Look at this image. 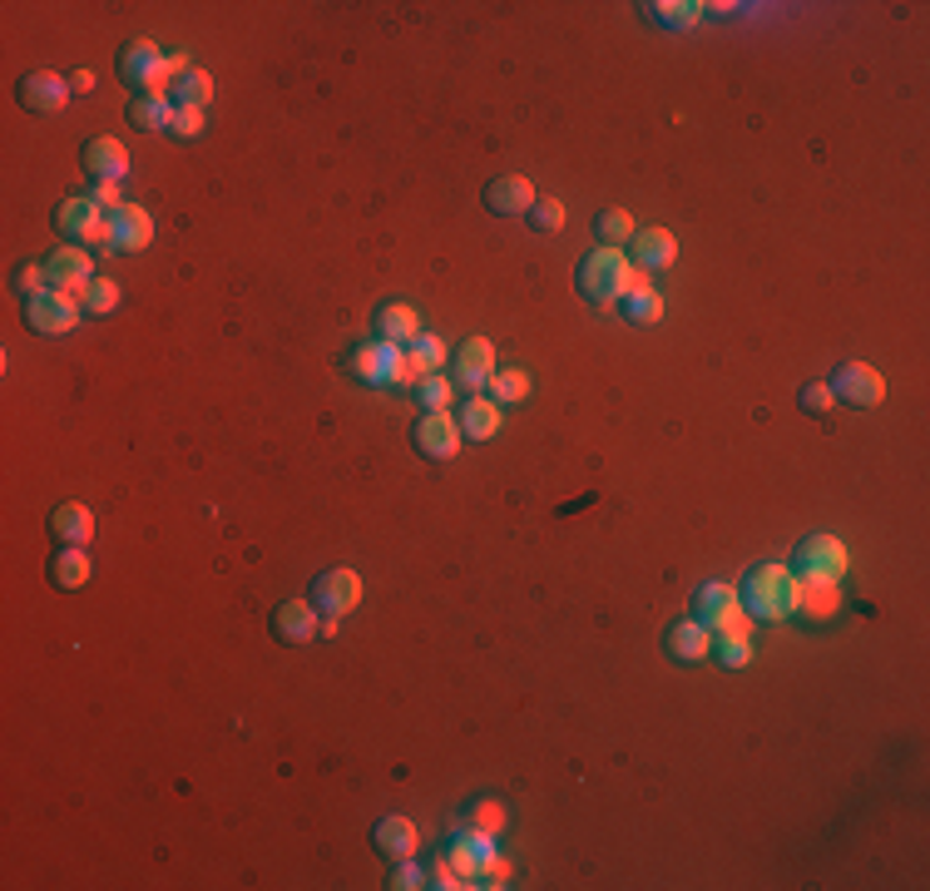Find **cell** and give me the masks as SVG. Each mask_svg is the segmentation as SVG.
I'll use <instances>...</instances> for the list:
<instances>
[{"mask_svg": "<svg viewBox=\"0 0 930 891\" xmlns=\"http://www.w3.org/2000/svg\"><path fill=\"white\" fill-rule=\"evenodd\" d=\"M485 387H491V402L501 406V402H525L530 396V377L520 367H505V372H491V382H485Z\"/></svg>", "mask_w": 930, "mask_h": 891, "instance_id": "31", "label": "cell"}, {"mask_svg": "<svg viewBox=\"0 0 930 891\" xmlns=\"http://www.w3.org/2000/svg\"><path fill=\"white\" fill-rule=\"evenodd\" d=\"M501 822H505V812L495 808V802H481V808H475V828H481V832H495Z\"/></svg>", "mask_w": 930, "mask_h": 891, "instance_id": "43", "label": "cell"}, {"mask_svg": "<svg viewBox=\"0 0 930 891\" xmlns=\"http://www.w3.org/2000/svg\"><path fill=\"white\" fill-rule=\"evenodd\" d=\"M55 234H60L65 244H99V238H109V218L90 194L65 198V204L55 208Z\"/></svg>", "mask_w": 930, "mask_h": 891, "instance_id": "7", "label": "cell"}, {"mask_svg": "<svg viewBox=\"0 0 930 891\" xmlns=\"http://www.w3.org/2000/svg\"><path fill=\"white\" fill-rule=\"evenodd\" d=\"M90 198H95L99 208H119V184H95Z\"/></svg>", "mask_w": 930, "mask_h": 891, "instance_id": "45", "label": "cell"}, {"mask_svg": "<svg viewBox=\"0 0 930 891\" xmlns=\"http://www.w3.org/2000/svg\"><path fill=\"white\" fill-rule=\"evenodd\" d=\"M80 164H85V174H90L95 184H119L129 174V149L119 145V139H109V135H95L90 145H85Z\"/></svg>", "mask_w": 930, "mask_h": 891, "instance_id": "14", "label": "cell"}, {"mask_svg": "<svg viewBox=\"0 0 930 891\" xmlns=\"http://www.w3.org/2000/svg\"><path fill=\"white\" fill-rule=\"evenodd\" d=\"M372 842H376V852L382 857H392V862H406V857H416V828L406 818H382L376 822V832H372Z\"/></svg>", "mask_w": 930, "mask_h": 891, "instance_id": "23", "label": "cell"}, {"mask_svg": "<svg viewBox=\"0 0 930 891\" xmlns=\"http://www.w3.org/2000/svg\"><path fill=\"white\" fill-rule=\"evenodd\" d=\"M416 392H421V406H431V412H441V406H451V377H441V372H426V377L416 382Z\"/></svg>", "mask_w": 930, "mask_h": 891, "instance_id": "36", "label": "cell"}, {"mask_svg": "<svg viewBox=\"0 0 930 891\" xmlns=\"http://www.w3.org/2000/svg\"><path fill=\"white\" fill-rule=\"evenodd\" d=\"M495 372V347L485 337H471V343L456 347V382L461 387H485Z\"/></svg>", "mask_w": 930, "mask_h": 891, "instance_id": "19", "label": "cell"}, {"mask_svg": "<svg viewBox=\"0 0 930 891\" xmlns=\"http://www.w3.org/2000/svg\"><path fill=\"white\" fill-rule=\"evenodd\" d=\"M634 214L629 208H604L600 218H594V238H600L604 248H624V244H634Z\"/></svg>", "mask_w": 930, "mask_h": 891, "instance_id": "28", "label": "cell"}, {"mask_svg": "<svg viewBox=\"0 0 930 891\" xmlns=\"http://www.w3.org/2000/svg\"><path fill=\"white\" fill-rule=\"evenodd\" d=\"M827 387H832V396L847 402V406H881V396H886L881 372L867 367V362H847V367H837V377L827 382Z\"/></svg>", "mask_w": 930, "mask_h": 891, "instance_id": "9", "label": "cell"}, {"mask_svg": "<svg viewBox=\"0 0 930 891\" xmlns=\"http://www.w3.org/2000/svg\"><path fill=\"white\" fill-rule=\"evenodd\" d=\"M50 580L55 590H80L90 580V560H85V545H60V555L50 560Z\"/></svg>", "mask_w": 930, "mask_h": 891, "instance_id": "27", "label": "cell"}, {"mask_svg": "<svg viewBox=\"0 0 930 891\" xmlns=\"http://www.w3.org/2000/svg\"><path fill=\"white\" fill-rule=\"evenodd\" d=\"M70 80L55 70H30L26 80H20V105L30 109V115H60L65 105H70Z\"/></svg>", "mask_w": 930, "mask_h": 891, "instance_id": "11", "label": "cell"}, {"mask_svg": "<svg viewBox=\"0 0 930 891\" xmlns=\"http://www.w3.org/2000/svg\"><path fill=\"white\" fill-rule=\"evenodd\" d=\"M412 382H421V372H416V362L402 352V357H396V367H392V387H412Z\"/></svg>", "mask_w": 930, "mask_h": 891, "instance_id": "42", "label": "cell"}, {"mask_svg": "<svg viewBox=\"0 0 930 891\" xmlns=\"http://www.w3.org/2000/svg\"><path fill=\"white\" fill-rule=\"evenodd\" d=\"M713 659L723 669H743L752 664V644H748V634H723V640L713 644Z\"/></svg>", "mask_w": 930, "mask_h": 891, "instance_id": "34", "label": "cell"}, {"mask_svg": "<svg viewBox=\"0 0 930 891\" xmlns=\"http://www.w3.org/2000/svg\"><path fill=\"white\" fill-rule=\"evenodd\" d=\"M313 604L323 614H332V620H342V614H352L362 604V580H357V570H323L317 575V585H313Z\"/></svg>", "mask_w": 930, "mask_h": 891, "instance_id": "8", "label": "cell"}, {"mask_svg": "<svg viewBox=\"0 0 930 891\" xmlns=\"http://www.w3.org/2000/svg\"><path fill=\"white\" fill-rule=\"evenodd\" d=\"M169 135H179V139H198V135H204V109H174Z\"/></svg>", "mask_w": 930, "mask_h": 891, "instance_id": "38", "label": "cell"}, {"mask_svg": "<svg viewBox=\"0 0 930 891\" xmlns=\"http://www.w3.org/2000/svg\"><path fill=\"white\" fill-rule=\"evenodd\" d=\"M50 531H55V541H60V545H90V535H95V515L85 511L80 501H65V505H55Z\"/></svg>", "mask_w": 930, "mask_h": 891, "instance_id": "21", "label": "cell"}, {"mask_svg": "<svg viewBox=\"0 0 930 891\" xmlns=\"http://www.w3.org/2000/svg\"><path fill=\"white\" fill-rule=\"evenodd\" d=\"M738 604L752 614V620H788L797 614V575L788 565H758L752 575L743 580V594Z\"/></svg>", "mask_w": 930, "mask_h": 891, "instance_id": "2", "label": "cell"}, {"mask_svg": "<svg viewBox=\"0 0 930 891\" xmlns=\"http://www.w3.org/2000/svg\"><path fill=\"white\" fill-rule=\"evenodd\" d=\"M841 610V590L832 580H797V614L807 620H832Z\"/></svg>", "mask_w": 930, "mask_h": 891, "instance_id": "22", "label": "cell"}, {"mask_svg": "<svg viewBox=\"0 0 930 891\" xmlns=\"http://www.w3.org/2000/svg\"><path fill=\"white\" fill-rule=\"evenodd\" d=\"M119 75H125V85H135L139 95H164L174 80L169 55L154 46V40H129V46L119 50Z\"/></svg>", "mask_w": 930, "mask_h": 891, "instance_id": "4", "label": "cell"}, {"mask_svg": "<svg viewBox=\"0 0 930 891\" xmlns=\"http://www.w3.org/2000/svg\"><path fill=\"white\" fill-rule=\"evenodd\" d=\"M164 99H169L174 109H204L208 99H214V75H204V70H184L179 80L164 90Z\"/></svg>", "mask_w": 930, "mask_h": 891, "instance_id": "26", "label": "cell"}, {"mask_svg": "<svg viewBox=\"0 0 930 891\" xmlns=\"http://www.w3.org/2000/svg\"><path fill=\"white\" fill-rule=\"evenodd\" d=\"M412 442L421 456H431V461H451L461 451V426H456V416L451 412H426L421 422L412 426Z\"/></svg>", "mask_w": 930, "mask_h": 891, "instance_id": "10", "label": "cell"}, {"mask_svg": "<svg viewBox=\"0 0 930 891\" xmlns=\"http://www.w3.org/2000/svg\"><path fill=\"white\" fill-rule=\"evenodd\" d=\"M832 387H827V382H807L802 387V412H812V416H822V412H832Z\"/></svg>", "mask_w": 930, "mask_h": 891, "instance_id": "39", "label": "cell"}, {"mask_svg": "<svg viewBox=\"0 0 930 891\" xmlns=\"http://www.w3.org/2000/svg\"><path fill=\"white\" fill-rule=\"evenodd\" d=\"M530 224H535L540 234H560V228H564V204H560V198H535Z\"/></svg>", "mask_w": 930, "mask_h": 891, "instance_id": "37", "label": "cell"}, {"mask_svg": "<svg viewBox=\"0 0 930 891\" xmlns=\"http://www.w3.org/2000/svg\"><path fill=\"white\" fill-rule=\"evenodd\" d=\"M80 307H90V313H115L119 307V283L115 278H90V288L80 293Z\"/></svg>", "mask_w": 930, "mask_h": 891, "instance_id": "32", "label": "cell"}, {"mask_svg": "<svg viewBox=\"0 0 930 891\" xmlns=\"http://www.w3.org/2000/svg\"><path fill=\"white\" fill-rule=\"evenodd\" d=\"M392 887H396V891H412V887H421V872H416V867H412V857H406V862H402V867H396V877H392Z\"/></svg>", "mask_w": 930, "mask_h": 891, "instance_id": "44", "label": "cell"}, {"mask_svg": "<svg viewBox=\"0 0 930 891\" xmlns=\"http://www.w3.org/2000/svg\"><path fill=\"white\" fill-rule=\"evenodd\" d=\"M26 323L46 337H60L70 327H80V297L65 288H46L36 297H26Z\"/></svg>", "mask_w": 930, "mask_h": 891, "instance_id": "6", "label": "cell"}, {"mask_svg": "<svg viewBox=\"0 0 930 891\" xmlns=\"http://www.w3.org/2000/svg\"><path fill=\"white\" fill-rule=\"evenodd\" d=\"M376 333H382V343H392V347L416 343V337H421V317H416V307H406V303H386L382 313H376Z\"/></svg>", "mask_w": 930, "mask_h": 891, "instance_id": "25", "label": "cell"}, {"mask_svg": "<svg viewBox=\"0 0 930 891\" xmlns=\"http://www.w3.org/2000/svg\"><path fill=\"white\" fill-rule=\"evenodd\" d=\"M663 649H669L673 659H683V664H698V659L713 654V634H708L698 620H679L669 634H663Z\"/></svg>", "mask_w": 930, "mask_h": 891, "instance_id": "20", "label": "cell"}, {"mask_svg": "<svg viewBox=\"0 0 930 891\" xmlns=\"http://www.w3.org/2000/svg\"><path fill=\"white\" fill-rule=\"evenodd\" d=\"M46 278H50V288H65V293L80 297L85 288H90V253L85 248H55L46 258Z\"/></svg>", "mask_w": 930, "mask_h": 891, "instance_id": "16", "label": "cell"}, {"mask_svg": "<svg viewBox=\"0 0 930 891\" xmlns=\"http://www.w3.org/2000/svg\"><path fill=\"white\" fill-rule=\"evenodd\" d=\"M485 208H491V214H501V218L530 214V208H535V184L520 179V174H501V179L485 184Z\"/></svg>", "mask_w": 930, "mask_h": 891, "instance_id": "15", "label": "cell"}, {"mask_svg": "<svg viewBox=\"0 0 930 891\" xmlns=\"http://www.w3.org/2000/svg\"><path fill=\"white\" fill-rule=\"evenodd\" d=\"M317 630H323V610L307 600H283L278 614H273V634L283 644H313Z\"/></svg>", "mask_w": 930, "mask_h": 891, "instance_id": "13", "label": "cell"}, {"mask_svg": "<svg viewBox=\"0 0 930 891\" xmlns=\"http://www.w3.org/2000/svg\"><path fill=\"white\" fill-rule=\"evenodd\" d=\"M396 352L392 343H367V347H357L347 357V367H352V377L357 382H367V387H392V367H396Z\"/></svg>", "mask_w": 930, "mask_h": 891, "instance_id": "17", "label": "cell"}, {"mask_svg": "<svg viewBox=\"0 0 930 891\" xmlns=\"http://www.w3.org/2000/svg\"><path fill=\"white\" fill-rule=\"evenodd\" d=\"M40 283H50V278H46V268H36V263H20V268H16V288L26 293V297L46 293V288H40Z\"/></svg>", "mask_w": 930, "mask_h": 891, "instance_id": "41", "label": "cell"}, {"mask_svg": "<svg viewBox=\"0 0 930 891\" xmlns=\"http://www.w3.org/2000/svg\"><path fill=\"white\" fill-rule=\"evenodd\" d=\"M673 258H679V238H673L669 228H639L634 234V268L659 273V268H669Z\"/></svg>", "mask_w": 930, "mask_h": 891, "instance_id": "18", "label": "cell"}, {"mask_svg": "<svg viewBox=\"0 0 930 891\" xmlns=\"http://www.w3.org/2000/svg\"><path fill=\"white\" fill-rule=\"evenodd\" d=\"M169 119H174V105L164 95H139L135 105H129V125L144 129V135H149V129H169Z\"/></svg>", "mask_w": 930, "mask_h": 891, "instance_id": "29", "label": "cell"}, {"mask_svg": "<svg viewBox=\"0 0 930 891\" xmlns=\"http://www.w3.org/2000/svg\"><path fill=\"white\" fill-rule=\"evenodd\" d=\"M624 313L634 317V323H659V317H663V297L653 288H634L624 297Z\"/></svg>", "mask_w": 930, "mask_h": 891, "instance_id": "33", "label": "cell"}, {"mask_svg": "<svg viewBox=\"0 0 930 891\" xmlns=\"http://www.w3.org/2000/svg\"><path fill=\"white\" fill-rule=\"evenodd\" d=\"M70 90H75V95H90V90H95V75H90V70H75V75H70Z\"/></svg>", "mask_w": 930, "mask_h": 891, "instance_id": "46", "label": "cell"}, {"mask_svg": "<svg viewBox=\"0 0 930 891\" xmlns=\"http://www.w3.org/2000/svg\"><path fill=\"white\" fill-rule=\"evenodd\" d=\"M426 877H431V887H441V891H456V887H465V877H461L451 862H441V857L426 867Z\"/></svg>", "mask_w": 930, "mask_h": 891, "instance_id": "40", "label": "cell"}, {"mask_svg": "<svg viewBox=\"0 0 930 891\" xmlns=\"http://www.w3.org/2000/svg\"><path fill=\"white\" fill-rule=\"evenodd\" d=\"M634 288H649V283H644V273H639L619 248H594L590 258L580 263V293L590 297L594 307L619 303V297H629Z\"/></svg>", "mask_w": 930, "mask_h": 891, "instance_id": "1", "label": "cell"}, {"mask_svg": "<svg viewBox=\"0 0 930 891\" xmlns=\"http://www.w3.org/2000/svg\"><path fill=\"white\" fill-rule=\"evenodd\" d=\"M109 244H115V253H139V248H149V244H154V218H149V208L119 204L115 214H109Z\"/></svg>", "mask_w": 930, "mask_h": 891, "instance_id": "12", "label": "cell"}, {"mask_svg": "<svg viewBox=\"0 0 930 891\" xmlns=\"http://www.w3.org/2000/svg\"><path fill=\"white\" fill-rule=\"evenodd\" d=\"M406 357L416 362V372H436L441 362H446V343H441V337H431V333H421Z\"/></svg>", "mask_w": 930, "mask_h": 891, "instance_id": "35", "label": "cell"}, {"mask_svg": "<svg viewBox=\"0 0 930 891\" xmlns=\"http://www.w3.org/2000/svg\"><path fill=\"white\" fill-rule=\"evenodd\" d=\"M456 426L465 442H491L495 432H501V406L485 402V396H475V402H465L456 412Z\"/></svg>", "mask_w": 930, "mask_h": 891, "instance_id": "24", "label": "cell"}, {"mask_svg": "<svg viewBox=\"0 0 930 891\" xmlns=\"http://www.w3.org/2000/svg\"><path fill=\"white\" fill-rule=\"evenodd\" d=\"M847 565H851V555H847V545L837 541V535H807L802 545H797V555H792V575L797 580H837L847 575Z\"/></svg>", "mask_w": 930, "mask_h": 891, "instance_id": "5", "label": "cell"}, {"mask_svg": "<svg viewBox=\"0 0 930 891\" xmlns=\"http://www.w3.org/2000/svg\"><path fill=\"white\" fill-rule=\"evenodd\" d=\"M693 620L703 624L708 634H748L752 614L738 604V590L723 585V580H708L693 594Z\"/></svg>", "mask_w": 930, "mask_h": 891, "instance_id": "3", "label": "cell"}, {"mask_svg": "<svg viewBox=\"0 0 930 891\" xmlns=\"http://www.w3.org/2000/svg\"><path fill=\"white\" fill-rule=\"evenodd\" d=\"M644 10L669 30H693L698 16H703V6H693V0H659V6H644Z\"/></svg>", "mask_w": 930, "mask_h": 891, "instance_id": "30", "label": "cell"}]
</instances>
